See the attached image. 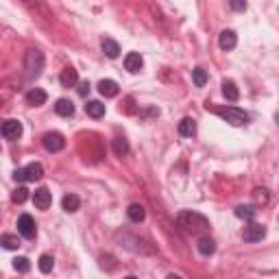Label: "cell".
<instances>
[{
	"label": "cell",
	"mask_w": 279,
	"mask_h": 279,
	"mask_svg": "<svg viewBox=\"0 0 279 279\" xmlns=\"http://www.w3.org/2000/svg\"><path fill=\"white\" fill-rule=\"evenodd\" d=\"M0 244H2L7 251H16V249H20V240H18V236H11V233H4V236L0 238Z\"/></svg>",
	"instance_id": "cb8c5ba5"
},
{
	"label": "cell",
	"mask_w": 279,
	"mask_h": 279,
	"mask_svg": "<svg viewBox=\"0 0 279 279\" xmlns=\"http://www.w3.org/2000/svg\"><path fill=\"white\" fill-rule=\"evenodd\" d=\"M264 236H266V227H264V225H259V223L247 225V227H244V231H242L244 242H259Z\"/></svg>",
	"instance_id": "52a82bcc"
},
{
	"label": "cell",
	"mask_w": 279,
	"mask_h": 279,
	"mask_svg": "<svg viewBox=\"0 0 279 279\" xmlns=\"http://www.w3.org/2000/svg\"><path fill=\"white\" fill-rule=\"evenodd\" d=\"M33 203H35L37 209H48L52 203V197L51 192H48V188H37L35 192H33Z\"/></svg>",
	"instance_id": "9c48e42d"
},
{
	"label": "cell",
	"mask_w": 279,
	"mask_h": 279,
	"mask_svg": "<svg viewBox=\"0 0 279 279\" xmlns=\"http://www.w3.org/2000/svg\"><path fill=\"white\" fill-rule=\"evenodd\" d=\"M142 66H144V59H142L140 52H129V55L125 57V70L131 72V75H135V72L142 70Z\"/></svg>",
	"instance_id": "8fae6325"
},
{
	"label": "cell",
	"mask_w": 279,
	"mask_h": 279,
	"mask_svg": "<svg viewBox=\"0 0 279 279\" xmlns=\"http://www.w3.org/2000/svg\"><path fill=\"white\" fill-rule=\"evenodd\" d=\"M179 227H183V231L192 233V236H205L209 231V220L203 214L194 212V209H183L177 214Z\"/></svg>",
	"instance_id": "6da1fadb"
},
{
	"label": "cell",
	"mask_w": 279,
	"mask_h": 279,
	"mask_svg": "<svg viewBox=\"0 0 279 279\" xmlns=\"http://www.w3.org/2000/svg\"><path fill=\"white\" fill-rule=\"evenodd\" d=\"M37 266H40V271L44 273V275H48V273L52 271V266H55V259H52V255L44 253V255L40 257V262H37Z\"/></svg>",
	"instance_id": "d4e9b609"
},
{
	"label": "cell",
	"mask_w": 279,
	"mask_h": 279,
	"mask_svg": "<svg viewBox=\"0 0 279 279\" xmlns=\"http://www.w3.org/2000/svg\"><path fill=\"white\" fill-rule=\"evenodd\" d=\"M44 63H46L44 52L37 51V48H31V51L24 55V75H26V79H31V81L37 79L44 70Z\"/></svg>",
	"instance_id": "7a4b0ae2"
},
{
	"label": "cell",
	"mask_w": 279,
	"mask_h": 279,
	"mask_svg": "<svg viewBox=\"0 0 279 279\" xmlns=\"http://www.w3.org/2000/svg\"><path fill=\"white\" fill-rule=\"evenodd\" d=\"M268 190H264V188H257V190H253V201H255L257 205H266L268 203Z\"/></svg>",
	"instance_id": "83f0119b"
},
{
	"label": "cell",
	"mask_w": 279,
	"mask_h": 279,
	"mask_svg": "<svg viewBox=\"0 0 279 279\" xmlns=\"http://www.w3.org/2000/svg\"><path fill=\"white\" fill-rule=\"evenodd\" d=\"M275 120H277V125H279V114H277V116H275Z\"/></svg>",
	"instance_id": "e575fe53"
},
{
	"label": "cell",
	"mask_w": 279,
	"mask_h": 279,
	"mask_svg": "<svg viewBox=\"0 0 279 279\" xmlns=\"http://www.w3.org/2000/svg\"><path fill=\"white\" fill-rule=\"evenodd\" d=\"M114 153L118 155V157H125V155L129 153V142L125 138H116L114 140Z\"/></svg>",
	"instance_id": "4316f807"
},
{
	"label": "cell",
	"mask_w": 279,
	"mask_h": 279,
	"mask_svg": "<svg viewBox=\"0 0 279 279\" xmlns=\"http://www.w3.org/2000/svg\"><path fill=\"white\" fill-rule=\"evenodd\" d=\"M13 268H16L18 273H28L31 271V262H28L26 257H16L13 259Z\"/></svg>",
	"instance_id": "f1b7e54d"
},
{
	"label": "cell",
	"mask_w": 279,
	"mask_h": 279,
	"mask_svg": "<svg viewBox=\"0 0 279 279\" xmlns=\"http://www.w3.org/2000/svg\"><path fill=\"white\" fill-rule=\"evenodd\" d=\"M223 94H225V99L231 101V102H236V101L240 99L238 85H236L233 81H223Z\"/></svg>",
	"instance_id": "ffe728a7"
},
{
	"label": "cell",
	"mask_w": 279,
	"mask_h": 279,
	"mask_svg": "<svg viewBox=\"0 0 279 279\" xmlns=\"http://www.w3.org/2000/svg\"><path fill=\"white\" fill-rule=\"evenodd\" d=\"M214 114L220 116L225 122H229V125H233V127H242V125H247L249 122V114L244 109H240V107H233V105H229V107H214Z\"/></svg>",
	"instance_id": "3957f363"
},
{
	"label": "cell",
	"mask_w": 279,
	"mask_h": 279,
	"mask_svg": "<svg viewBox=\"0 0 279 279\" xmlns=\"http://www.w3.org/2000/svg\"><path fill=\"white\" fill-rule=\"evenodd\" d=\"M102 52H105L109 59H116V57L120 55V46L116 40H111V37H105L102 40Z\"/></svg>",
	"instance_id": "ac0fdd59"
},
{
	"label": "cell",
	"mask_w": 279,
	"mask_h": 279,
	"mask_svg": "<svg viewBox=\"0 0 279 279\" xmlns=\"http://www.w3.org/2000/svg\"><path fill=\"white\" fill-rule=\"evenodd\" d=\"M197 133V122L192 118H183L179 122V135H183V138H192V135Z\"/></svg>",
	"instance_id": "d6986e66"
},
{
	"label": "cell",
	"mask_w": 279,
	"mask_h": 279,
	"mask_svg": "<svg viewBox=\"0 0 279 279\" xmlns=\"http://www.w3.org/2000/svg\"><path fill=\"white\" fill-rule=\"evenodd\" d=\"M255 214H257L255 205H238L236 207V216L242 218V220H253L255 218Z\"/></svg>",
	"instance_id": "603a6c76"
},
{
	"label": "cell",
	"mask_w": 279,
	"mask_h": 279,
	"mask_svg": "<svg viewBox=\"0 0 279 279\" xmlns=\"http://www.w3.org/2000/svg\"><path fill=\"white\" fill-rule=\"evenodd\" d=\"M207 79L209 76H207V72H205L203 68H194L192 70V81H194V85L197 87H203L205 83H207Z\"/></svg>",
	"instance_id": "484cf974"
},
{
	"label": "cell",
	"mask_w": 279,
	"mask_h": 279,
	"mask_svg": "<svg viewBox=\"0 0 279 279\" xmlns=\"http://www.w3.org/2000/svg\"><path fill=\"white\" fill-rule=\"evenodd\" d=\"M48 101V94L44 90H40V87H33V90H28L26 92V102L31 107H40L44 105V102Z\"/></svg>",
	"instance_id": "7c38bea8"
},
{
	"label": "cell",
	"mask_w": 279,
	"mask_h": 279,
	"mask_svg": "<svg viewBox=\"0 0 279 279\" xmlns=\"http://www.w3.org/2000/svg\"><path fill=\"white\" fill-rule=\"evenodd\" d=\"M238 44V35L236 31H231V28H227V31H223L218 35V46L223 48V51H233Z\"/></svg>",
	"instance_id": "30bf717a"
},
{
	"label": "cell",
	"mask_w": 279,
	"mask_h": 279,
	"mask_svg": "<svg viewBox=\"0 0 279 279\" xmlns=\"http://www.w3.org/2000/svg\"><path fill=\"white\" fill-rule=\"evenodd\" d=\"M13 177H16V181H20V183H26V181H40L44 177V168L42 164H28L24 166V168H18L16 173H13Z\"/></svg>",
	"instance_id": "277c9868"
},
{
	"label": "cell",
	"mask_w": 279,
	"mask_h": 279,
	"mask_svg": "<svg viewBox=\"0 0 279 279\" xmlns=\"http://www.w3.org/2000/svg\"><path fill=\"white\" fill-rule=\"evenodd\" d=\"M11 199H13V203H24V201L28 199V190L24 188V185H20V188H16V192L11 194Z\"/></svg>",
	"instance_id": "f546056e"
},
{
	"label": "cell",
	"mask_w": 279,
	"mask_h": 279,
	"mask_svg": "<svg viewBox=\"0 0 279 279\" xmlns=\"http://www.w3.org/2000/svg\"><path fill=\"white\" fill-rule=\"evenodd\" d=\"M61 205H63V209H66V212H76V209L81 207V199L76 197V194H66V197L61 199Z\"/></svg>",
	"instance_id": "7402d4cb"
},
{
	"label": "cell",
	"mask_w": 279,
	"mask_h": 279,
	"mask_svg": "<svg viewBox=\"0 0 279 279\" xmlns=\"http://www.w3.org/2000/svg\"><path fill=\"white\" fill-rule=\"evenodd\" d=\"M42 144L44 149L48 151V153H59V151L66 146V140H63L61 133H57V131H51V133H46L42 138Z\"/></svg>",
	"instance_id": "8992f818"
},
{
	"label": "cell",
	"mask_w": 279,
	"mask_h": 279,
	"mask_svg": "<svg viewBox=\"0 0 279 279\" xmlns=\"http://www.w3.org/2000/svg\"><path fill=\"white\" fill-rule=\"evenodd\" d=\"M125 279H138V277H133V275H129V277H125Z\"/></svg>",
	"instance_id": "836d02e7"
},
{
	"label": "cell",
	"mask_w": 279,
	"mask_h": 279,
	"mask_svg": "<svg viewBox=\"0 0 279 279\" xmlns=\"http://www.w3.org/2000/svg\"><path fill=\"white\" fill-rule=\"evenodd\" d=\"M2 138L4 140H9V142H13V140H18L22 135V122L20 120H4L2 122Z\"/></svg>",
	"instance_id": "ba28073f"
},
{
	"label": "cell",
	"mask_w": 279,
	"mask_h": 279,
	"mask_svg": "<svg viewBox=\"0 0 279 279\" xmlns=\"http://www.w3.org/2000/svg\"><path fill=\"white\" fill-rule=\"evenodd\" d=\"M127 216L133 220V223H142V220L146 218V212H144V207H142L140 203H131L129 209H127Z\"/></svg>",
	"instance_id": "44dd1931"
},
{
	"label": "cell",
	"mask_w": 279,
	"mask_h": 279,
	"mask_svg": "<svg viewBox=\"0 0 279 279\" xmlns=\"http://www.w3.org/2000/svg\"><path fill=\"white\" fill-rule=\"evenodd\" d=\"M85 114L90 116V118H102V116H105V105H102L101 101H87Z\"/></svg>",
	"instance_id": "9a60e30c"
},
{
	"label": "cell",
	"mask_w": 279,
	"mask_h": 279,
	"mask_svg": "<svg viewBox=\"0 0 279 279\" xmlns=\"http://www.w3.org/2000/svg\"><path fill=\"white\" fill-rule=\"evenodd\" d=\"M231 7L236 9V11H247V2H238V0H233Z\"/></svg>",
	"instance_id": "1f68e13d"
},
{
	"label": "cell",
	"mask_w": 279,
	"mask_h": 279,
	"mask_svg": "<svg viewBox=\"0 0 279 279\" xmlns=\"http://www.w3.org/2000/svg\"><path fill=\"white\" fill-rule=\"evenodd\" d=\"M90 87H92V85H90L87 81H81V83H79V94H81V96H87V94H90Z\"/></svg>",
	"instance_id": "4dcf8cb0"
},
{
	"label": "cell",
	"mask_w": 279,
	"mask_h": 279,
	"mask_svg": "<svg viewBox=\"0 0 279 279\" xmlns=\"http://www.w3.org/2000/svg\"><path fill=\"white\" fill-rule=\"evenodd\" d=\"M55 111H57V116L70 118V116L75 114V105H72V101H68V99H59L55 102Z\"/></svg>",
	"instance_id": "e0dca14e"
},
{
	"label": "cell",
	"mask_w": 279,
	"mask_h": 279,
	"mask_svg": "<svg viewBox=\"0 0 279 279\" xmlns=\"http://www.w3.org/2000/svg\"><path fill=\"white\" fill-rule=\"evenodd\" d=\"M18 233L26 240H33L37 236V227H35V220H33L31 214H22L18 218Z\"/></svg>",
	"instance_id": "5b68a950"
},
{
	"label": "cell",
	"mask_w": 279,
	"mask_h": 279,
	"mask_svg": "<svg viewBox=\"0 0 279 279\" xmlns=\"http://www.w3.org/2000/svg\"><path fill=\"white\" fill-rule=\"evenodd\" d=\"M166 279H183V277H179V275H175V273H173V275H168Z\"/></svg>",
	"instance_id": "d6a6232c"
},
{
	"label": "cell",
	"mask_w": 279,
	"mask_h": 279,
	"mask_svg": "<svg viewBox=\"0 0 279 279\" xmlns=\"http://www.w3.org/2000/svg\"><path fill=\"white\" fill-rule=\"evenodd\" d=\"M59 81H61V85H63V87H75L76 83H79V75H76L75 68L68 66V68H63V70H61Z\"/></svg>",
	"instance_id": "4fadbf2b"
},
{
	"label": "cell",
	"mask_w": 279,
	"mask_h": 279,
	"mask_svg": "<svg viewBox=\"0 0 279 279\" xmlns=\"http://www.w3.org/2000/svg\"><path fill=\"white\" fill-rule=\"evenodd\" d=\"M197 249H199V253L201 255H212L214 251H216V242H214L212 238H207V236H201L199 238V244H197Z\"/></svg>",
	"instance_id": "2e32d148"
},
{
	"label": "cell",
	"mask_w": 279,
	"mask_h": 279,
	"mask_svg": "<svg viewBox=\"0 0 279 279\" xmlns=\"http://www.w3.org/2000/svg\"><path fill=\"white\" fill-rule=\"evenodd\" d=\"M99 92L105 99H114V96H118V83L111 79H102L99 83Z\"/></svg>",
	"instance_id": "5bb4252c"
}]
</instances>
